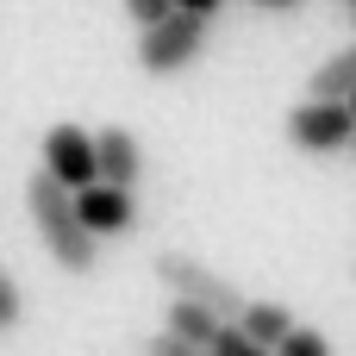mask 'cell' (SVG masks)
Returning <instances> with one entry per match:
<instances>
[{
    "label": "cell",
    "mask_w": 356,
    "mask_h": 356,
    "mask_svg": "<svg viewBox=\"0 0 356 356\" xmlns=\"http://www.w3.org/2000/svg\"><path fill=\"white\" fill-rule=\"evenodd\" d=\"M150 275H156V288L163 294H181V300H200V307H213L219 319H238L244 313V294L225 282V275H213L200 257H181V250H163L156 263H150Z\"/></svg>",
    "instance_id": "obj_3"
},
{
    "label": "cell",
    "mask_w": 356,
    "mask_h": 356,
    "mask_svg": "<svg viewBox=\"0 0 356 356\" xmlns=\"http://www.w3.org/2000/svg\"><path fill=\"white\" fill-rule=\"evenodd\" d=\"M350 88H356V44H344L338 56H325V63L313 69L307 94H319V100H350Z\"/></svg>",
    "instance_id": "obj_9"
},
{
    "label": "cell",
    "mask_w": 356,
    "mask_h": 356,
    "mask_svg": "<svg viewBox=\"0 0 356 356\" xmlns=\"http://www.w3.org/2000/svg\"><path fill=\"white\" fill-rule=\"evenodd\" d=\"M175 6H188V13H200V19H219V13H225V0H175Z\"/></svg>",
    "instance_id": "obj_16"
},
{
    "label": "cell",
    "mask_w": 356,
    "mask_h": 356,
    "mask_svg": "<svg viewBox=\"0 0 356 356\" xmlns=\"http://www.w3.org/2000/svg\"><path fill=\"white\" fill-rule=\"evenodd\" d=\"M169 332H181L188 344H213V332H219V313L213 307H200V300H181V294H169Z\"/></svg>",
    "instance_id": "obj_10"
},
{
    "label": "cell",
    "mask_w": 356,
    "mask_h": 356,
    "mask_svg": "<svg viewBox=\"0 0 356 356\" xmlns=\"http://www.w3.org/2000/svg\"><path fill=\"white\" fill-rule=\"evenodd\" d=\"M75 213H81V225H88L94 238H125V232L138 225V200H131V188H119V181H88V188H75Z\"/></svg>",
    "instance_id": "obj_6"
},
{
    "label": "cell",
    "mask_w": 356,
    "mask_h": 356,
    "mask_svg": "<svg viewBox=\"0 0 356 356\" xmlns=\"http://www.w3.org/2000/svg\"><path fill=\"white\" fill-rule=\"evenodd\" d=\"M150 356H200V344H188L181 332H169V325H163V332L150 338Z\"/></svg>",
    "instance_id": "obj_14"
},
{
    "label": "cell",
    "mask_w": 356,
    "mask_h": 356,
    "mask_svg": "<svg viewBox=\"0 0 356 356\" xmlns=\"http://www.w3.org/2000/svg\"><path fill=\"white\" fill-rule=\"evenodd\" d=\"M207 38H213V19L175 6V13H163L156 25H138V69H144V75H175V69H188L194 56H207Z\"/></svg>",
    "instance_id": "obj_2"
},
{
    "label": "cell",
    "mask_w": 356,
    "mask_h": 356,
    "mask_svg": "<svg viewBox=\"0 0 356 356\" xmlns=\"http://www.w3.org/2000/svg\"><path fill=\"white\" fill-rule=\"evenodd\" d=\"M207 356H263V344H257V338H250L238 319H219V332H213Z\"/></svg>",
    "instance_id": "obj_11"
},
{
    "label": "cell",
    "mask_w": 356,
    "mask_h": 356,
    "mask_svg": "<svg viewBox=\"0 0 356 356\" xmlns=\"http://www.w3.org/2000/svg\"><path fill=\"white\" fill-rule=\"evenodd\" d=\"M94 156H100V181H119V188H138L144 175V150L125 125H100L94 131Z\"/></svg>",
    "instance_id": "obj_7"
},
{
    "label": "cell",
    "mask_w": 356,
    "mask_h": 356,
    "mask_svg": "<svg viewBox=\"0 0 356 356\" xmlns=\"http://www.w3.org/2000/svg\"><path fill=\"white\" fill-rule=\"evenodd\" d=\"M244 6H263V13H294V6H307V0H244Z\"/></svg>",
    "instance_id": "obj_17"
},
{
    "label": "cell",
    "mask_w": 356,
    "mask_h": 356,
    "mask_svg": "<svg viewBox=\"0 0 356 356\" xmlns=\"http://www.w3.org/2000/svg\"><path fill=\"white\" fill-rule=\"evenodd\" d=\"M238 325L263 344V350H275L282 338H288V325H294V313L282 307V300H244V313H238Z\"/></svg>",
    "instance_id": "obj_8"
},
{
    "label": "cell",
    "mask_w": 356,
    "mask_h": 356,
    "mask_svg": "<svg viewBox=\"0 0 356 356\" xmlns=\"http://www.w3.org/2000/svg\"><path fill=\"white\" fill-rule=\"evenodd\" d=\"M350 138H356L350 100H319V94H307V106L288 113V144H300L307 156H338V150H350Z\"/></svg>",
    "instance_id": "obj_4"
},
{
    "label": "cell",
    "mask_w": 356,
    "mask_h": 356,
    "mask_svg": "<svg viewBox=\"0 0 356 356\" xmlns=\"http://www.w3.org/2000/svg\"><path fill=\"white\" fill-rule=\"evenodd\" d=\"M19 319H25V294H19V282L0 269V338H6V332H19Z\"/></svg>",
    "instance_id": "obj_12"
},
{
    "label": "cell",
    "mask_w": 356,
    "mask_h": 356,
    "mask_svg": "<svg viewBox=\"0 0 356 356\" xmlns=\"http://www.w3.org/2000/svg\"><path fill=\"white\" fill-rule=\"evenodd\" d=\"M25 213H31V225H38V244L50 250V263L63 269V275H94V263H100V238L81 225V213H75V194L38 163V175L25 181Z\"/></svg>",
    "instance_id": "obj_1"
},
{
    "label": "cell",
    "mask_w": 356,
    "mask_h": 356,
    "mask_svg": "<svg viewBox=\"0 0 356 356\" xmlns=\"http://www.w3.org/2000/svg\"><path fill=\"white\" fill-rule=\"evenodd\" d=\"M350 156H356V138H350Z\"/></svg>",
    "instance_id": "obj_19"
},
{
    "label": "cell",
    "mask_w": 356,
    "mask_h": 356,
    "mask_svg": "<svg viewBox=\"0 0 356 356\" xmlns=\"http://www.w3.org/2000/svg\"><path fill=\"white\" fill-rule=\"evenodd\" d=\"M38 156H44V169H50L69 194L88 188V181H100V156H94V131H88V125H50L44 144H38Z\"/></svg>",
    "instance_id": "obj_5"
},
{
    "label": "cell",
    "mask_w": 356,
    "mask_h": 356,
    "mask_svg": "<svg viewBox=\"0 0 356 356\" xmlns=\"http://www.w3.org/2000/svg\"><path fill=\"white\" fill-rule=\"evenodd\" d=\"M282 356H325L332 344H325V332H307V325H288V338L275 344Z\"/></svg>",
    "instance_id": "obj_13"
},
{
    "label": "cell",
    "mask_w": 356,
    "mask_h": 356,
    "mask_svg": "<svg viewBox=\"0 0 356 356\" xmlns=\"http://www.w3.org/2000/svg\"><path fill=\"white\" fill-rule=\"evenodd\" d=\"M344 6H356V0H344Z\"/></svg>",
    "instance_id": "obj_20"
},
{
    "label": "cell",
    "mask_w": 356,
    "mask_h": 356,
    "mask_svg": "<svg viewBox=\"0 0 356 356\" xmlns=\"http://www.w3.org/2000/svg\"><path fill=\"white\" fill-rule=\"evenodd\" d=\"M125 13H131V25H156L163 13H175V0H125Z\"/></svg>",
    "instance_id": "obj_15"
},
{
    "label": "cell",
    "mask_w": 356,
    "mask_h": 356,
    "mask_svg": "<svg viewBox=\"0 0 356 356\" xmlns=\"http://www.w3.org/2000/svg\"><path fill=\"white\" fill-rule=\"evenodd\" d=\"M350 13H356V6H350Z\"/></svg>",
    "instance_id": "obj_21"
},
{
    "label": "cell",
    "mask_w": 356,
    "mask_h": 356,
    "mask_svg": "<svg viewBox=\"0 0 356 356\" xmlns=\"http://www.w3.org/2000/svg\"><path fill=\"white\" fill-rule=\"evenodd\" d=\"M350 113H356V88H350Z\"/></svg>",
    "instance_id": "obj_18"
}]
</instances>
